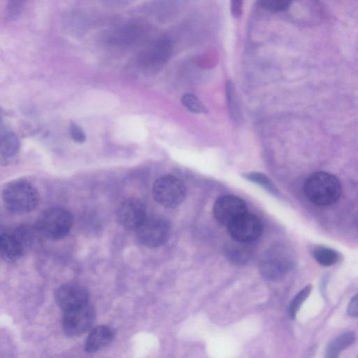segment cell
<instances>
[{"label": "cell", "mask_w": 358, "mask_h": 358, "mask_svg": "<svg viewBox=\"0 0 358 358\" xmlns=\"http://www.w3.org/2000/svg\"><path fill=\"white\" fill-rule=\"evenodd\" d=\"M182 105L189 111L194 113H206L207 109L199 100V99L193 94H185L181 98Z\"/></svg>", "instance_id": "obj_22"}, {"label": "cell", "mask_w": 358, "mask_h": 358, "mask_svg": "<svg viewBox=\"0 0 358 358\" xmlns=\"http://www.w3.org/2000/svg\"><path fill=\"white\" fill-rule=\"evenodd\" d=\"M355 336L353 331H345L335 337L327 345L325 357L327 358L338 357L342 351L353 343Z\"/></svg>", "instance_id": "obj_16"}, {"label": "cell", "mask_w": 358, "mask_h": 358, "mask_svg": "<svg viewBox=\"0 0 358 358\" xmlns=\"http://www.w3.org/2000/svg\"><path fill=\"white\" fill-rule=\"evenodd\" d=\"M95 317V310L88 303L66 311L62 320L64 331L69 336H80L91 329Z\"/></svg>", "instance_id": "obj_8"}, {"label": "cell", "mask_w": 358, "mask_h": 358, "mask_svg": "<svg viewBox=\"0 0 358 358\" xmlns=\"http://www.w3.org/2000/svg\"><path fill=\"white\" fill-rule=\"evenodd\" d=\"M27 0H8L6 17L8 21H14L21 15Z\"/></svg>", "instance_id": "obj_23"}, {"label": "cell", "mask_w": 358, "mask_h": 358, "mask_svg": "<svg viewBox=\"0 0 358 358\" xmlns=\"http://www.w3.org/2000/svg\"><path fill=\"white\" fill-rule=\"evenodd\" d=\"M227 106L230 115L235 121H239L241 117L240 110L236 100L235 88L233 83L229 81L227 84Z\"/></svg>", "instance_id": "obj_21"}, {"label": "cell", "mask_w": 358, "mask_h": 358, "mask_svg": "<svg viewBox=\"0 0 358 358\" xmlns=\"http://www.w3.org/2000/svg\"><path fill=\"white\" fill-rule=\"evenodd\" d=\"M304 193L313 203L329 206L336 202L342 192L340 180L334 175L320 171L310 175L304 183Z\"/></svg>", "instance_id": "obj_2"}, {"label": "cell", "mask_w": 358, "mask_h": 358, "mask_svg": "<svg viewBox=\"0 0 358 358\" xmlns=\"http://www.w3.org/2000/svg\"><path fill=\"white\" fill-rule=\"evenodd\" d=\"M20 149V141L13 133L5 134L1 138L0 152L1 157L10 158L14 157Z\"/></svg>", "instance_id": "obj_19"}, {"label": "cell", "mask_w": 358, "mask_h": 358, "mask_svg": "<svg viewBox=\"0 0 358 358\" xmlns=\"http://www.w3.org/2000/svg\"><path fill=\"white\" fill-rule=\"evenodd\" d=\"M347 312L350 316L358 317V292L350 300Z\"/></svg>", "instance_id": "obj_28"}, {"label": "cell", "mask_w": 358, "mask_h": 358, "mask_svg": "<svg viewBox=\"0 0 358 358\" xmlns=\"http://www.w3.org/2000/svg\"><path fill=\"white\" fill-rule=\"evenodd\" d=\"M172 44L169 38H159L147 45L138 57V64L145 69H155L163 65L170 57Z\"/></svg>", "instance_id": "obj_10"}, {"label": "cell", "mask_w": 358, "mask_h": 358, "mask_svg": "<svg viewBox=\"0 0 358 358\" xmlns=\"http://www.w3.org/2000/svg\"><path fill=\"white\" fill-rule=\"evenodd\" d=\"M143 26L137 22H127L108 33L106 37V42L116 47L131 46L143 36Z\"/></svg>", "instance_id": "obj_14"}, {"label": "cell", "mask_w": 358, "mask_h": 358, "mask_svg": "<svg viewBox=\"0 0 358 358\" xmlns=\"http://www.w3.org/2000/svg\"><path fill=\"white\" fill-rule=\"evenodd\" d=\"M292 0H258L259 6L266 10L277 13L286 10Z\"/></svg>", "instance_id": "obj_24"}, {"label": "cell", "mask_w": 358, "mask_h": 358, "mask_svg": "<svg viewBox=\"0 0 358 358\" xmlns=\"http://www.w3.org/2000/svg\"><path fill=\"white\" fill-rule=\"evenodd\" d=\"M246 213L248 208L245 201L234 195L219 197L213 206L215 218L219 223L226 227Z\"/></svg>", "instance_id": "obj_11"}, {"label": "cell", "mask_w": 358, "mask_h": 358, "mask_svg": "<svg viewBox=\"0 0 358 358\" xmlns=\"http://www.w3.org/2000/svg\"><path fill=\"white\" fill-rule=\"evenodd\" d=\"M2 199L6 208L15 213L31 212L39 202L38 191L24 180H15L8 183L3 189Z\"/></svg>", "instance_id": "obj_3"}, {"label": "cell", "mask_w": 358, "mask_h": 358, "mask_svg": "<svg viewBox=\"0 0 358 358\" xmlns=\"http://www.w3.org/2000/svg\"><path fill=\"white\" fill-rule=\"evenodd\" d=\"M73 225V215L62 208H51L40 216L36 227L41 234L48 238L57 240L66 236Z\"/></svg>", "instance_id": "obj_4"}, {"label": "cell", "mask_w": 358, "mask_h": 358, "mask_svg": "<svg viewBox=\"0 0 358 358\" xmlns=\"http://www.w3.org/2000/svg\"><path fill=\"white\" fill-rule=\"evenodd\" d=\"M293 265L291 251L285 246L278 245L265 252L259 262V269L266 278L275 280L286 274Z\"/></svg>", "instance_id": "obj_6"}, {"label": "cell", "mask_w": 358, "mask_h": 358, "mask_svg": "<svg viewBox=\"0 0 358 358\" xmlns=\"http://www.w3.org/2000/svg\"><path fill=\"white\" fill-rule=\"evenodd\" d=\"M115 330L108 325H99L89 334L85 344L87 352H94L108 345L115 337Z\"/></svg>", "instance_id": "obj_15"}, {"label": "cell", "mask_w": 358, "mask_h": 358, "mask_svg": "<svg viewBox=\"0 0 358 358\" xmlns=\"http://www.w3.org/2000/svg\"><path fill=\"white\" fill-rule=\"evenodd\" d=\"M55 298L58 306L66 312L87 303L89 294L83 286L69 282L56 289Z\"/></svg>", "instance_id": "obj_13"}, {"label": "cell", "mask_w": 358, "mask_h": 358, "mask_svg": "<svg viewBox=\"0 0 358 358\" xmlns=\"http://www.w3.org/2000/svg\"><path fill=\"white\" fill-rule=\"evenodd\" d=\"M41 235L38 228L20 225L0 234V255L5 262H14L30 250ZM42 236V235H41Z\"/></svg>", "instance_id": "obj_1"}, {"label": "cell", "mask_w": 358, "mask_h": 358, "mask_svg": "<svg viewBox=\"0 0 358 358\" xmlns=\"http://www.w3.org/2000/svg\"><path fill=\"white\" fill-rule=\"evenodd\" d=\"M243 0H230V10L234 17H239L243 13Z\"/></svg>", "instance_id": "obj_27"}, {"label": "cell", "mask_w": 358, "mask_h": 358, "mask_svg": "<svg viewBox=\"0 0 358 358\" xmlns=\"http://www.w3.org/2000/svg\"><path fill=\"white\" fill-rule=\"evenodd\" d=\"M228 231L234 241L250 243L262 234L263 226L260 219L248 213L240 216L228 227Z\"/></svg>", "instance_id": "obj_9"}, {"label": "cell", "mask_w": 358, "mask_h": 358, "mask_svg": "<svg viewBox=\"0 0 358 358\" xmlns=\"http://www.w3.org/2000/svg\"><path fill=\"white\" fill-rule=\"evenodd\" d=\"M315 260L320 265L329 266L335 264L339 259L338 253L334 249L317 246L312 251Z\"/></svg>", "instance_id": "obj_18"}, {"label": "cell", "mask_w": 358, "mask_h": 358, "mask_svg": "<svg viewBox=\"0 0 358 358\" xmlns=\"http://www.w3.org/2000/svg\"><path fill=\"white\" fill-rule=\"evenodd\" d=\"M116 217L122 227L136 229L147 217L145 206L138 199H127L118 206Z\"/></svg>", "instance_id": "obj_12"}, {"label": "cell", "mask_w": 358, "mask_h": 358, "mask_svg": "<svg viewBox=\"0 0 358 358\" xmlns=\"http://www.w3.org/2000/svg\"><path fill=\"white\" fill-rule=\"evenodd\" d=\"M249 243L234 241V243L227 245L224 253L227 258L233 264H243L248 262L251 255V249Z\"/></svg>", "instance_id": "obj_17"}, {"label": "cell", "mask_w": 358, "mask_h": 358, "mask_svg": "<svg viewBox=\"0 0 358 358\" xmlns=\"http://www.w3.org/2000/svg\"><path fill=\"white\" fill-rule=\"evenodd\" d=\"M244 178L252 181L259 185H261L265 189L273 192L275 191L274 186L269 178L264 174L259 172H250L245 173Z\"/></svg>", "instance_id": "obj_25"}, {"label": "cell", "mask_w": 358, "mask_h": 358, "mask_svg": "<svg viewBox=\"0 0 358 358\" xmlns=\"http://www.w3.org/2000/svg\"><path fill=\"white\" fill-rule=\"evenodd\" d=\"M311 285H307L302 289H301L294 297L288 308V313L289 317L292 319H295L297 313L301 308V306L304 303V301L308 298L311 292Z\"/></svg>", "instance_id": "obj_20"}, {"label": "cell", "mask_w": 358, "mask_h": 358, "mask_svg": "<svg viewBox=\"0 0 358 358\" xmlns=\"http://www.w3.org/2000/svg\"><path fill=\"white\" fill-rule=\"evenodd\" d=\"M71 139L76 143H83L86 140V134L83 129L74 122H71L69 127Z\"/></svg>", "instance_id": "obj_26"}, {"label": "cell", "mask_w": 358, "mask_h": 358, "mask_svg": "<svg viewBox=\"0 0 358 358\" xmlns=\"http://www.w3.org/2000/svg\"><path fill=\"white\" fill-rule=\"evenodd\" d=\"M138 241L148 248L162 245L169 238V223L159 217H146L136 229Z\"/></svg>", "instance_id": "obj_7"}, {"label": "cell", "mask_w": 358, "mask_h": 358, "mask_svg": "<svg viewBox=\"0 0 358 358\" xmlns=\"http://www.w3.org/2000/svg\"><path fill=\"white\" fill-rule=\"evenodd\" d=\"M155 200L161 206L173 208L184 201L186 188L182 180L171 175L158 178L152 187Z\"/></svg>", "instance_id": "obj_5"}]
</instances>
